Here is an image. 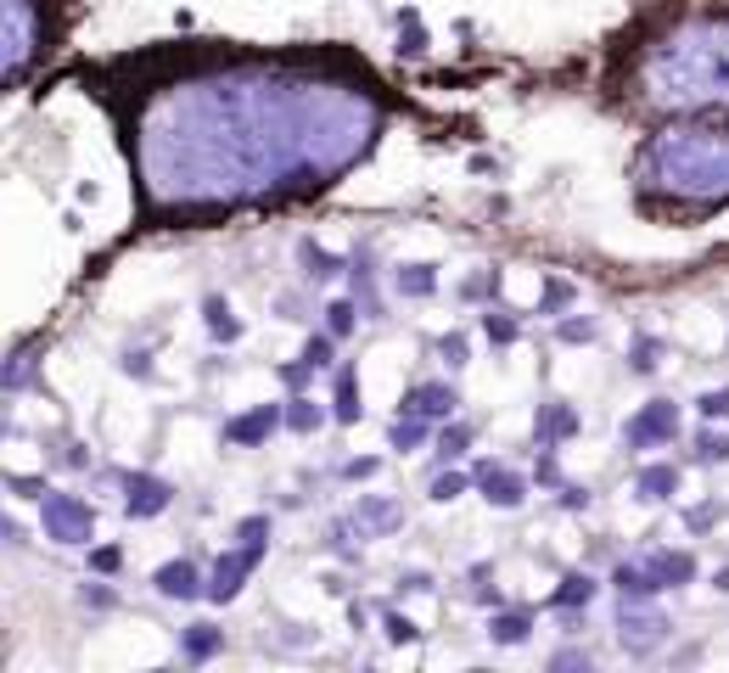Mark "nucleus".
Here are the masks:
<instances>
[{"instance_id":"6","label":"nucleus","mask_w":729,"mask_h":673,"mask_svg":"<svg viewBox=\"0 0 729 673\" xmlns=\"http://www.w3.org/2000/svg\"><path fill=\"white\" fill-rule=\"evenodd\" d=\"M528 612H516V617H500V623H494V640L500 645H511V640H528Z\"/></svg>"},{"instance_id":"7","label":"nucleus","mask_w":729,"mask_h":673,"mask_svg":"<svg viewBox=\"0 0 729 673\" xmlns=\"http://www.w3.org/2000/svg\"><path fill=\"white\" fill-rule=\"evenodd\" d=\"M589 595H595V584H589L584 573H572V578H567V589H561V595H556V606H561V601H567V606H584Z\"/></svg>"},{"instance_id":"12","label":"nucleus","mask_w":729,"mask_h":673,"mask_svg":"<svg viewBox=\"0 0 729 673\" xmlns=\"http://www.w3.org/2000/svg\"><path fill=\"white\" fill-rule=\"evenodd\" d=\"M572 427H578L572 410H550V416H544V432H572Z\"/></svg>"},{"instance_id":"2","label":"nucleus","mask_w":729,"mask_h":673,"mask_svg":"<svg viewBox=\"0 0 729 673\" xmlns=\"http://www.w3.org/2000/svg\"><path fill=\"white\" fill-rule=\"evenodd\" d=\"M673 432H679V410H673L668 399H657V404H645L640 416L629 421V444L634 449H657V444H668Z\"/></svg>"},{"instance_id":"8","label":"nucleus","mask_w":729,"mask_h":673,"mask_svg":"<svg viewBox=\"0 0 729 673\" xmlns=\"http://www.w3.org/2000/svg\"><path fill=\"white\" fill-rule=\"evenodd\" d=\"M657 359H662L657 337H640V343H634V371H657Z\"/></svg>"},{"instance_id":"3","label":"nucleus","mask_w":729,"mask_h":673,"mask_svg":"<svg viewBox=\"0 0 729 673\" xmlns=\"http://www.w3.org/2000/svg\"><path fill=\"white\" fill-rule=\"evenodd\" d=\"M645 578L657 589H679V584L696 578V561L679 556V550H651V556H645Z\"/></svg>"},{"instance_id":"14","label":"nucleus","mask_w":729,"mask_h":673,"mask_svg":"<svg viewBox=\"0 0 729 673\" xmlns=\"http://www.w3.org/2000/svg\"><path fill=\"white\" fill-rule=\"evenodd\" d=\"M348 315H354L348 303H337V309H331V331H337V337H343V331H348Z\"/></svg>"},{"instance_id":"9","label":"nucleus","mask_w":729,"mask_h":673,"mask_svg":"<svg viewBox=\"0 0 729 673\" xmlns=\"http://www.w3.org/2000/svg\"><path fill=\"white\" fill-rule=\"evenodd\" d=\"M701 416H713V421L729 416V387H718V393H707V399H701Z\"/></svg>"},{"instance_id":"10","label":"nucleus","mask_w":729,"mask_h":673,"mask_svg":"<svg viewBox=\"0 0 729 673\" xmlns=\"http://www.w3.org/2000/svg\"><path fill=\"white\" fill-rule=\"evenodd\" d=\"M415 404H421V410H432V416H444V410H449V393H444V387H427V393H415Z\"/></svg>"},{"instance_id":"4","label":"nucleus","mask_w":729,"mask_h":673,"mask_svg":"<svg viewBox=\"0 0 729 673\" xmlns=\"http://www.w3.org/2000/svg\"><path fill=\"white\" fill-rule=\"evenodd\" d=\"M673 488H679V472H673V466H645L640 472V500H668Z\"/></svg>"},{"instance_id":"11","label":"nucleus","mask_w":729,"mask_h":673,"mask_svg":"<svg viewBox=\"0 0 729 673\" xmlns=\"http://www.w3.org/2000/svg\"><path fill=\"white\" fill-rule=\"evenodd\" d=\"M163 589H169V595H191V567H169V573H163Z\"/></svg>"},{"instance_id":"13","label":"nucleus","mask_w":729,"mask_h":673,"mask_svg":"<svg viewBox=\"0 0 729 673\" xmlns=\"http://www.w3.org/2000/svg\"><path fill=\"white\" fill-rule=\"evenodd\" d=\"M696 455H701V460H724V455H729V444H724V438H701Z\"/></svg>"},{"instance_id":"1","label":"nucleus","mask_w":729,"mask_h":673,"mask_svg":"<svg viewBox=\"0 0 729 673\" xmlns=\"http://www.w3.org/2000/svg\"><path fill=\"white\" fill-rule=\"evenodd\" d=\"M40 51V6L34 0H0V85L23 73Z\"/></svg>"},{"instance_id":"5","label":"nucleus","mask_w":729,"mask_h":673,"mask_svg":"<svg viewBox=\"0 0 729 673\" xmlns=\"http://www.w3.org/2000/svg\"><path fill=\"white\" fill-rule=\"evenodd\" d=\"M488 477V500H494V505H516V500H522V477H516V483H511V477H500V472H483Z\"/></svg>"}]
</instances>
